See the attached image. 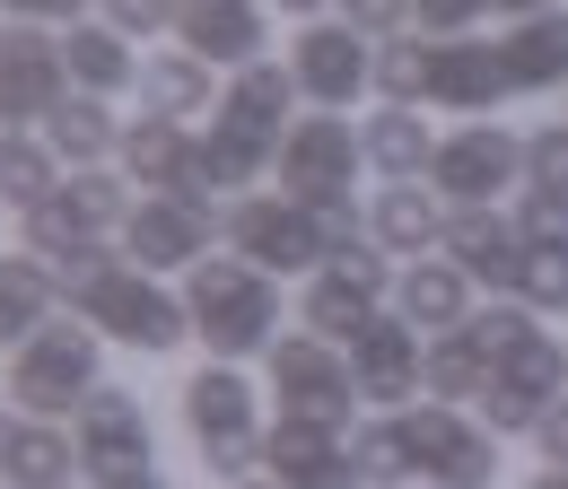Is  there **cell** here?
Here are the masks:
<instances>
[{"label":"cell","mask_w":568,"mask_h":489,"mask_svg":"<svg viewBox=\"0 0 568 489\" xmlns=\"http://www.w3.org/2000/svg\"><path fill=\"white\" fill-rule=\"evenodd\" d=\"M498 62H507V88H516V96L568 88V9L507 18V35H498Z\"/></svg>","instance_id":"23"},{"label":"cell","mask_w":568,"mask_h":489,"mask_svg":"<svg viewBox=\"0 0 568 489\" xmlns=\"http://www.w3.org/2000/svg\"><path fill=\"white\" fill-rule=\"evenodd\" d=\"M288 79H297V96H315L324 114H342V105H358V88H376V44H367L358 27L315 18V27L288 44Z\"/></svg>","instance_id":"14"},{"label":"cell","mask_w":568,"mask_h":489,"mask_svg":"<svg viewBox=\"0 0 568 489\" xmlns=\"http://www.w3.org/2000/svg\"><path fill=\"white\" fill-rule=\"evenodd\" d=\"M175 9L184 0H105V27L114 35H158V27H175Z\"/></svg>","instance_id":"41"},{"label":"cell","mask_w":568,"mask_h":489,"mask_svg":"<svg viewBox=\"0 0 568 489\" xmlns=\"http://www.w3.org/2000/svg\"><path fill=\"white\" fill-rule=\"evenodd\" d=\"M534 446H542V463H551V472H568V403H551V411H542Z\"/></svg>","instance_id":"42"},{"label":"cell","mask_w":568,"mask_h":489,"mask_svg":"<svg viewBox=\"0 0 568 489\" xmlns=\"http://www.w3.org/2000/svg\"><path fill=\"white\" fill-rule=\"evenodd\" d=\"M525 489H568V472H551V463H542V472H534Z\"/></svg>","instance_id":"47"},{"label":"cell","mask_w":568,"mask_h":489,"mask_svg":"<svg viewBox=\"0 0 568 489\" xmlns=\"http://www.w3.org/2000/svg\"><path fill=\"white\" fill-rule=\"evenodd\" d=\"M236 489H281V481H236Z\"/></svg>","instance_id":"48"},{"label":"cell","mask_w":568,"mask_h":489,"mask_svg":"<svg viewBox=\"0 0 568 489\" xmlns=\"http://www.w3.org/2000/svg\"><path fill=\"white\" fill-rule=\"evenodd\" d=\"M175 35H184L193 62H227V70L263 62V9L254 0H184L175 9Z\"/></svg>","instance_id":"21"},{"label":"cell","mask_w":568,"mask_h":489,"mask_svg":"<svg viewBox=\"0 0 568 489\" xmlns=\"http://www.w3.org/2000/svg\"><path fill=\"white\" fill-rule=\"evenodd\" d=\"M53 166H62V157H53V149H36V140H27V149H9V157H0V202L18 210V218H27V210H44L53 193H62V175H53Z\"/></svg>","instance_id":"33"},{"label":"cell","mask_w":568,"mask_h":489,"mask_svg":"<svg viewBox=\"0 0 568 489\" xmlns=\"http://www.w3.org/2000/svg\"><path fill=\"white\" fill-rule=\"evenodd\" d=\"M351 463H358V481H385V489H412V455H403V428H394V419H376V428H358V446H351Z\"/></svg>","instance_id":"35"},{"label":"cell","mask_w":568,"mask_h":489,"mask_svg":"<svg viewBox=\"0 0 568 489\" xmlns=\"http://www.w3.org/2000/svg\"><path fill=\"white\" fill-rule=\"evenodd\" d=\"M184 428H193V446H202V463H211V481H254V463H263V428H254V385L236 376V367H202L193 385H184Z\"/></svg>","instance_id":"4"},{"label":"cell","mask_w":568,"mask_h":489,"mask_svg":"<svg viewBox=\"0 0 568 489\" xmlns=\"http://www.w3.org/2000/svg\"><path fill=\"white\" fill-rule=\"evenodd\" d=\"M507 18H542V9H568V0H498Z\"/></svg>","instance_id":"44"},{"label":"cell","mask_w":568,"mask_h":489,"mask_svg":"<svg viewBox=\"0 0 568 489\" xmlns=\"http://www.w3.org/2000/svg\"><path fill=\"white\" fill-rule=\"evenodd\" d=\"M376 96L385 105H428V35H385L376 44Z\"/></svg>","instance_id":"32"},{"label":"cell","mask_w":568,"mask_h":489,"mask_svg":"<svg viewBox=\"0 0 568 489\" xmlns=\"http://www.w3.org/2000/svg\"><path fill=\"white\" fill-rule=\"evenodd\" d=\"M516 297H525L534 315H568V254H551V245H525Z\"/></svg>","instance_id":"37"},{"label":"cell","mask_w":568,"mask_h":489,"mask_svg":"<svg viewBox=\"0 0 568 489\" xmlns=\"http://www.w3.org/2000/svg\"><path fill=\"white\" fill-rule=\"evenodd\" d=\"M281 193L297 210H324V202H351L358 166H367V149H358V123L351 114H306V123H288L281 140Z\"/></svg>","instance_id":"10"},{"label":"cell","mask_w":568,"mask_h":489,"mask_svg":"<svg viewBox=\"0 0 568 489\" xmlns=\"http://www.w3.org/2000/svg\"><path fill=\"white\" fill-rule=\"evenodd\" d=\"M272 358V394H281V419L288 428H351L358 411V385H351V349L315 342V333H288V342L263 349Z\"/></svg>","instance_id":"6"},{"label":"cell","mask_w":568,"mask_h":489,"mask_svg":"<svg viewBox=\"0 0 568 489\" xmlns=\"http://www.w3.org/2000/svg\"><path fill=\"white\" fill-rule=\"evenodd\" d=\"M412 489H420V481H412Z\"/></svg>","instance_id":"50"},{"label":"cell","mask_w":568,"mask_h":489,"mask_svg":"<svg viewBox=\"0 0 568 489\" xmlns=\"http://www.w3.org/2000/svg\"><path fill=\"white\" fill-rule=\"evenodd\" d=\"M0 9H9V18H27V27H44V18H71V27H79V9H88V0H0Z\"/></svg>","instance_id":"43"},{"label":"cell","mask_w":568,"mask_h":489,"mask_svg":"<svg viewBox=\"0 0 568 489\" xmlns=\"http://www.w3.org/2000/svg\"><path fill=\"white\" fill-rule=\"evenodd\" d=\"M385 297H394V272H385V254L376 245H358L342 263H324V272L306 279V297H297V324L315 333V342L351 349L376 315H385Z\"/></svg>","instance_id":"12"},{"label":"cell","mask_w":568,"mask_h":489,"mask_svg":"<svg viewBox=\"0 0 568 489\" xmlns=\"http://www.w3.org/2000/svg\"><path fill=\"white\" fill-rule=\"evenodd\" d=\"M394 315H403L420 342H446V333H464V324H473V279L455 272L446 254L403 263V272H394Z\"/></svg>","instance_id":"20"},{"label":"cell","mask_w":568,"mask_h":489,"mask_svg":"<svg viewBox=\"0 0 568 489\" xmlns=\"http://www.w3.org/2000/svg\"><path fill=\"white\" fill-rule=\"evenodd\" d=\"M534 333H542V324H534V306H525V297H498V306H473V324H464V342L481 349V358H507V349L516 342H534Z\"/></svg>","instance_id":"34"},{"label":"cell","mask_w":568,"mask_h":489,"mask_svg":"<svg viewBox=\"0 0 568 489\" xmlns=\"http://www.w3.org/2000/svg\"><path fill=\"white\" fill-rule=\"evenodd\" d=\"M71 105V62H62V35L9 18L0 27V114H62Z\"/></svg>","instance_id":"16"},{"label":"cell","mask_w":568,"mask_h":489,"mask_svg":"<svg viewBox=\"0 0 568 489\" xmlns=\"http://www.w3.org/2000/svg\"><path fill=\"white\" fill-rule=\"evenodd\" d=\"M44 149L62 157V166H97V157H114L123 149V132H114V114H105V96H71L62 114H44Z\"/></svg>","instance_id":"30"},{"label":"cell","mask_w":568,"mask_h":489,"mask_svg":"<svg viewBox=\"0 0 568 489\" xmlns=\"http://www.w3.org/2000/svg\"><path fill=\"white\" fill-rule=\"evenodd\" d=\"M525 193H568V114L525 132Z\"/></svg>","instance_id":"38"},{"label":"cell","mask_w":568,"mask_h":489,"mask_svg":"<svg viewBox=\"0 0 568 489\" xmlns=\"http://www.w3.org/2000/svg\"><path fill=\"white\" fill-rule=\"evenodd\" d=\"M367 245L376 254H437L446 245V202L428 193V184H385L376 193V210H367Z\"/></svg>","instance_id":"24"},{"label":"cell","mask_w":568,"mask_h":489,"mask_svg":"<svg viewBox=\"0 0 568 489\" xmlns=\"http://www.w3.org/2000/svg\"><path fill=\"white\" fill-rule=\"evenodd\" d=\"M437 254L473 279V288L516 297V272H525V236H516V218H498V210H446V245H437Z\"/></svg>","instance_id":"18"},{"label":"cell","mask_w":568,"mask_h":489,"mask_svg":"<svg viewBox=\"0 0 568 489\" xmlns=\"http://www.w3.org/2000/svg\"><path fill=\"white\" fill-rule=\"evenodd\" d=\"M97 324H44L9 358V403L27 419H79V403L97 394Z\"/></svg>","instance_id":"3"},{"label":"cell","mask_w":568,"mask_h":489,"mask_svg":"<svg viewBox=\"0 0 568 489\" xmlns=\"http://www.w3.org/2000/svg\"><path fill=\"white\" fill-rule=\"evenodd\" d=\"M263 463H272V481L281 489H367L358 481V463H351V446L333 437V428H272L263 437Z\"/></svg>","instance_id":"22"},{"label":"cell","mask_w":568,"mask_h":489,"mask_svg":"<svg viewBox=\"0 0 568 489\" xmlns=\"http://www.w3.org/2000/svg\"><path fill=\"white\" fill-rule=\"evenodd\" d=\"M288 105H297V79H288V62H254V70H236V79H227V96H219V123H211V132L245 140L254 157H281Z\"/></svg>","instance_id":"17"},{"label":"cell","mask_w":568,"mask_h":489,"mask_svg":"<svg viewBox=\"0 0 568 489\" xmlns=\"http://www.w3.org/2000/svg\"><path fill=\"white\" fill-rule=\"evenodd\" d=\"M490 376H498V367L464 342V333L428 342V403H455V411H464V403H481V394H490Z\"/></svg>","instance_id":"31"},{"label":"cell","mask_w":568,"mask_h":489,"mask_svg":"<svg viewBox=\"0 0 568 489\" xmlns=\"http://www.w3.org/2000/svg\"><path fill=\"white\" fill-rule=\"evenodd\" d=\"M490 9H498V0H412V18H420L428 44H455V35H473Z\"/></svg>","instance_id":"40"},{"label":"cell","mask_w":568,"mask_h":489,"mask_svg":"<svg viewBox=\"0 0 568 489\" xmlns=\"http://www.w3.org/2000/svg\"><path fill=\"white\" fill-rule=\"evenodd\" d=\"M79 472V437L62 419H18V446H9V489H71Z\"/></svg>","instance_id":"28"},{"label":"cell","mask_w":568,"mask_h":489,"mask_svg":"<svg viewBox=\"0 0 568 489\" xmlns=\"http://www.w3.org/2000/svg\"><path fill=\"white\" fill-rule=\"evenodd\" d=\"M123 184H132V175H105V166H88L79 184H62V202H71L88 227H123V218H132V193H123Z\"/></svg>","instance_id":"36"},{"label":"cell","mask_w":568,"mask_h":489,"mask_svg":"<svg viewBox=\"0 0 568 489\" xmlns=\"http://www.w3.org/2000/svg\"><path fill=\"white\" fill-rule=\"evenodd\" d=\"M516 236L568 254V193H525V202H516Z\"/></svg>","instance_id":"39"},{"label":"cell","mask_w":568,"mask_h":489,"mask_svg":"<svg viewBox=\"0 0 568 489\" xmlns=\"http://www.w3.org/2000/svg\"><path fill=\"white\" fill-rule=\"evenodd\" d=\"M351 385H358V403H376V411H412L428 394V342L403 315H376L351 342Z\"/></svg>","instance_id":"15"},{"label":"cell","mask_w":568,"mask_h":489,"mask_svg":"<svg viewBox=\"0 0 568 489\" xmlns=\"http://www.w3.org/2000/svg\"><path fill=\"white\" fill-rule=\"evenodd\" d=\"M132 489H175V481H132Z\"/></svg>","instance_id":"49"},{"label":"cell","mask_w":568,"mask_h":489,"mask_svg":"<svg viewBox=\"0 0 568 489\" xmlns=\"http://www.w3.org/2000/svg\"><path fill=\"white\" fill-rule=\"evenodd\" d=\"M219 245V210L211 202H175V193H149L123 218V263L141 272H202Z\"/></svg>","instance_id":"13"},{"label":"cell","mask_w":568,"mask_h":489,"mask_svg":"<svg viewBox=\"0 0 568 489\" xmlns=\"http://www.w3.org/2000/svg\"><path fill=\"white\" fill-rule=\"evenodd\" d=\"M62 62H71L79 96H123V88H141V62H132V35H114L105 18H97V27L79 18L71 35H62Z\"/></svg>","instance_id":"26"},{"label":"cell","mask_w":568,"mask_h":489,"mask_svg":"<svg viewBox=\"0 0 568 489\" xmlns=\"http://www.w3.org/2000/svg\"><path fill=\"white\" fill-rule=\"evenodd\" d=\"M288 18H306V27H315V18H324V9H333V0H281Z\"/></svg>","instance_id":"45"},{"label":"cell","mask_w":568,"mask_h":489,"mask_svg":"<svg viewBox=\"0 0 568 489\" xmlns=\"http://www.w3.org/2000/svg\"><path fill=\"white\" fill-rule=\"evenodd\" d=\"M219 236L236 245V263H254V272H324L333 263V245H324V227H315V210H297L288 193H254V202L219 210Z\"/></svg>","instance_id":"9"},{"label":"cell","mask_w":568,"mask_h":489,"mask_svg":"<svg viewBox=\"0 0 568 489\" xmlns=\"http://www.w3.org/2000/svg\"><path fill=\"white\" fill-rule=\"evenodd\" d=\"M184 315H193V333L211 342L219 367H236V358L281 342V288H272V272H254V263H236V254H211L202 272L184 279Z\"/></svg>","instance_id":"2"},{"label":"cell","mask_w":568,"mask_h":489,"mask_svg":"<svg viewBox=\"0 0 568 489\" xmlns=\"http://www.w3.org/2000/svg\"><path fill=\"white\" fill-rule=\"evenodd\" d=\"M9 446H18V419L0 411V472H9Z\"/></svg>","instance_id":"46"},{"label":"cell","mask_w":568,"mask_h":489,"mask_svg":"<svg viewBox=\"0 0 568 489\" xmlns=\"http://www.w3.org/2000/svg\"><path fill=\"white\" fill-rule=\"evenodd\" d=\"M211 62H193V53H158L141 62V105L158 123H193V114H211Z\"/></svg>","instance_id":"29"},{"label":"cell","mask_w":568,"mask_h":489,"mask_svg":"<svg viewBox=\"0 0 568 489\" xmlns=\"http://www.w3.org/2000/svg\"><path fill=\"white\" fill-rule=\"evenodd\" d=\"M498 96H516L507 88V62H498V44H473V35H455V44H428V105L437 114H490Z\"/></svg>","instance_id":"19"},{"label":"cell","mask_w":568,"mask_h":489,"mask_svg":"<svg viewBox=\"0 0 568 489\" xmlns=\"http://www.w3.org/2000/svg\"><path fill=\"white\" fill-rule=\"evenodd\" d=\"M53 297H62V279L44 272L36 254H0V342H36L44 324H53Z\"/></svg>","instance_id":"27"},{"label":"cell","mask_w":568,"mask_h":489,"mask_svg":"<svg viewBox=\"0 0 568 489\" xmlns=\"http://www.w3.org/2000/svg\"><path fill=\"white\" fill-rule=\"evenodd\" d=\"M551 403H568V342L534 333V342H516L498 358L490 394H481V428H490L498 446H507V437H534Z\"/></svg>","instance_id":"11"},{"label":"cell","mask_w":568,"mask_h":489,"mask_svg":"<svg viewBox=\"0 0 568 489\" xmlns=\"http://www.w3.org/2000/svg\"><path fill=\"white\" fill-rule=\"evenodd\" d=\"M62 297L79 306V324H97L105 342L123 349H175L184 333H193V315H184V297H166L158 288V272H141V263H123V254H97V263H79L71 279H62Z\"/></svg>","instance_id":"1"},{"label":"cell","mask_w":568,"mask_h":489,"mask_svg":"<svg viewBox=\"0 0 568 489\" xmlns=\"http://www.w3.org/2000/svg\"><path fill=\"white\" fill-rule=\"evenodd\" d=\"M412 472H428V489H498V437L481 428V411L455 403H412L394 411Z\"/></svg>","instance_id":"5"},{"label":"cell","mask_w":568,"mask_h":489,"mask_svg":"<svg viewBox=\"0 0 568 489\" xmlns=\"http://www.w3.org/2000/svg\"><path fill=\"white\" fill-rule=\"evenodd\" d=\"M79 472L97 489H132V481H158V428L149 411L123 394V385H97L88 403H79Z\"/></svg>","instance_id":"7"},{"label":"cell","mask_w":568,"mask_h":489,"mask_svg":"<svg viewBox=\"0 0 568 489\" xmlns=\"http://www.w3.org/2000/svg\"><path fill=\"white\" fill-rule=\"evenodd\" d=\"M507 184H525V140L507 123H455L428 157V193L446 210H498Z\"/></svg>","instance_id":"8"},{"label":"cell","mask_w":568,"mask_h":489,"mask_svg":"<svg viewBox=\"0 0 568 489\" xmlns=\"http://www.w3.org/2000/svg\"><path fill=\"white\" fill-rule=\"evenodd\" d=\"M358 149H367V166H376L385 184H428V157H437L420 105H385V114H367V123H358Z\"/></svg>","instance_id":"25"}]
</instances>
